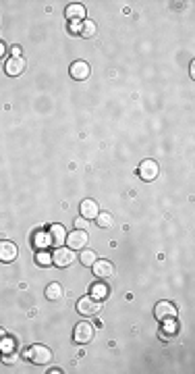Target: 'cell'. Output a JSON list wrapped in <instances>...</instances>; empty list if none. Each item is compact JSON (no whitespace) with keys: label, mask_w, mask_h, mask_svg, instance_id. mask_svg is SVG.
Segmentation results:
<instances>
[{"label":"cell","mask_w":195,"mask_h":374,"mask_svg":"<svg viewBox=\"0 0 195 374\" xmlns=\"http://www.w3.org/2000/svg\"><path fill=\"white\" fill-rule=\"evenodd\" d=\"M25 358H27L29 362H34L36 366H46V364H50V362H52V352H50V347L40 345V343H38V345L27 347Z\"/></svg>","instance_id":"6da1fadb"},{"label":"cell","mask_w":195,"mask_h":374,"mask_svg":"<svg viewBox=\"0 0 195 374\" xmlns=\"http://www.w3.org/2000/svg\"><path fill=\"white\" fill-rule=\"evenodd\" d=\"M100 310H102V301L93 299L91 295L81 297L77 301V312H79L81 316H98V314H100Z\"/></svg>","instance_id":"7a4b0ae2"},{"label":"cell","mask_w":195,"mask_h":374,"mask_svg":"<svg viewBox=\"0 0 195 374\" xmlns=\"http://www.w3.org/2000/svg\"><path fill=\"white\" fill-rule=\"evenodd\" d=\"M154 316H156V320L158 322H166V320H175L177 318V308H175V303H170V301H158L156 303V308H154Z\"/></svg>","instance_id":"3957f363"},{"label":"cell","mask_w":195,"mask_h":374,"mask_svg":"<svg viewBox=\"0 0 195 374\" xmlns=\"http://www.w3.org/2000/svg\"><path fill=\"white\" fill-rule=\"evenodd\" d=\"M75 262V249H71V247H56L54 249V254H52V264H56V266H60V268H67V266H71Z\"/></svg>","instance_id":"277c9868"},{"label":"cell","mask_w":195,"mask_h":374,"mask_svg":"<svg viewBox=\"0 0 195 374\" xmlns=\"http://www.w3.org/2000/svg\"><path fill=\"white\" fill-rule=\"evenodd\" d=\"M91 339H93V326H91L89 322L81 320V322L75 326V331H73V341L79 343V345H85V343H89Z\"/></svg>","instance_id":"5b68a950"},{"label":"cell","mask_w":195,"mask_h":374,"mask_svg":"<svg viewBox=\"0 0 195 374\" xmlns=\"http://www.w3.org/2000/svg\"><path fill=\"white\" fill-rule=\"evenodd\" d=\"M139 177H141V181H145V183H150V181H154L158 175H160V167H158V162L156 160H152V158H148V160H143L141 165H139Z\"/></svg>","instance_id":"8992f818"},{"label":"cell","mask_w":195,"mask_h":374,"mask_svg":"<svg viewBox=\"0 0 195 374\" xmlns=\"http://www.w3.org/2000/svg\"><path fill=\"white\" fill-rule=\"evenodd\" d=\"M91 268H93V274L100 278V280L102 278H110L114 274V264L110 260H95L91 264Z\"/></svg>","instance_id":"52a82bcc"},{"label":"cell","mask_w":195,"mask_h":374,"mask_svg":"<svg viewBox=\"0 0 195 374\" xmlns=\"http://www.w3.org/2000/svg\"><path fill=\"white\" fill-rule=\"evenodd\" d=\"M19 256V247L13 241H0V262H13Z\"/></svg>","instance_id":"ba28073f"},{"label":"cell","mask_w":195,"mask_h":374,"mask_svg":"<svg viewBox=\"0 0 195 374\" xmlns=\"http://www.w3.org/2000/svg\"><path fill=\"white\" fill-rule=\"evenodd\" d=\"M48 235H50V243H52L54 247H62L64 241H67V229H64L62 225H58V223L50 225Z\"/></svg>","instance_id":"9c48e42d"},{"label":"cell","mask_w":195,"mask_h":374,"mask_svg":"<svg viewBox=\"0 0 195 374\" xmlns=\"http://www.w3.org/2000/svg\"><path fill=\"white\" fill-rule=\"evenodd\" d=\"M87 239L89 237H87L85 231H77L75 229L73 233L67 235V241H64V243H67V247H71V249H83L87 245Z\"/></svg>","instance_id":"30bf717a"},{"label":"cell","mask_w":195,"mask_h":374,"mask_svg":"<svg viewBox=\"0 0 195 374\" xmlns=\"http://www.w3.org/2000/svg\"><path fill=\"white\" fill-rule=\"evenodd\" d=\"M89 65L85 60H75L73 65H71V77L73 79H77V81H85L87 77H89Z\"/></svg>","instance_id":"8fae6325"},{"label":"cell","mask_w":195,"mask_h":374,"mask_svg":"<svg viewBox=\"0 0 195 374\" xmlns=\"http://www.w3.org/2000/svg\"><path fill=\"white\" fill-rule=\"evenodd\" d=\"M5 71L11 75V77H19L23 71H25V58L23 56H19V58H9L7 60V65H5Z\"/></svg>","instance_id":"7c38bea8"},{"label":"cell","mask_w":195,"mask_h":374,"mask_svg":"<svg viewBox=\"0 0 195 374\" xmlns=\"http://www.w3.org/2000/svg\"><path fill=\"white\" fill-rule=\"evenodd\" d=\"M64 17H67L69 21H85V7L79 5V3H73L67 7V11H64Z\"/></svg>","instance_id":"4fadbf2b"},{"label":"cell","mask_w":195,"mask_h":374,"mask_svg":"<svg viewBox=\"0 0 195 374\" xmlns=\"http://www.w3.org/2000/svg\"><path fill=\"white\" fill-rule=\"evenodd\" d=\"M79 210H81V216L87 218V221L95 218L98 212H100V208H98V202H93V200H83V202L79 204Z\"/></svg>","instance_id":"5bb4252c"},{"label":"cell","mask_w":195,"mask_h":374,"mask_svg":"<svg viewBox=\"0 0 195 374\" xmlns=\"http://www.w3.org/2000/svg\"><path fill=\"white\" fill-rule=\"evenodd\" d=\"M108 295H110V289H108L106 283H102V280H100V283H93V285H91V297H93V299L104 301Z\"/></svg>","instance_id":"9a60e30c"},{"label":"cell","mask_w":195,"mask_h":374,"mask_svg":"<svg viewBox=\"0 0 195 374\" xmlns=\"http://www.w3.org/2000/svg\"><path fill=\"white\" fill-rule=\"evenodd\" d=\"M98 34V25L93 23V21H81L79 23V36L81 38H85V40H89V38H93Z\"/></svg>","instance_id":"2e32d148"},{"label":"cell","mask_w":195,"mask_h":374,"mask_svg":"<svg viewBox=\"0 0 195 374\" xmlns=\"http://www.w3.org/2000/svg\"><path fill=\"white\" fill-rule=\"evenodd\" d=\"M95 221H98V227H100V229H110L112 223H114V218H112L110 212H98Z\"/></svg>","instance_id":"e0dca14e"},{"label":"cell","mask_w":195,"mask_h":374,"mask_svg":"<svg viewBox=\"0 0 195 374\" xmlns=\"http://www.w3.org/2000/svg\"><path fill=\"white\" fill-rule=\"evenodd\" d=\"M46 297H48L50 301H58V299L62 297V287H60V283H50V285L46 287Z\"/></svg>","instance_id":"ac0fdd59"},{"label":"cell","mask_w":195,"mask_h":374,"mask_svg":"<svg viewBox=\"0 0 195 374\" xmlns=\"http://www.w3.org/2000/svg\"><path fill=\"white\" fill-rule=\"evenodd\" d=\"M79 260H81V264H83V266H91V264L98 260V256H95L93 249L83 247V249H81V254H79Z\"/></svg>","instance_id":"d6986e66"},{"label":"cell","mask_w":195,"mask_h":374,"mask_svg":"<svg viewBox=\"0 0 195 374\" xmlns=\"http://www.w3.org/2000/svg\"><path fill=\"white\" fill-rule=\"evenodd\" d=\"M36 260H38L40 266H50V264H52V256L46 252V249H40L38 256H36Z\"/></svg>","instance_id":"ffe728a7"},{"label":"cell","mask_w":195,"mask_h":374,"mask_svg":"<svg viewBox=\"0 0 195 374\" xmlns=\"http://www.w3.org/2000/svg\"><path fill=\"white\" fill-rule=\"evenodd\" d=\"M36 245H38L40 249H44L46 245H50V235H44V233H38V235H36Z\"/></svg>","instance_id":"44dd1931"},{"label":"cell","mask_w":195,"mask_h":374,"mask_svg":"<svg viewBox=\"0 0 195 374\" xmlns=\"http://www.w3.org/2000/svg\"><path fill=\"white\" fill-rule=\"evenodd\" d=\"M17 360H19V354H17L15 349H11V352H7V354L3 356V362H5V364H9V366H11V364H15Z\"/></svg>","instance_id":"7402d4cb"},{"label":"cell","mask_w":195,"mask_h":374,"mask_svg":"<svg viewBox=\"0 0 195 374\" xmlns=\"http://www.w3.org/2000/svg\"><path fill=\"white\" fill-rule=\"evenodd\" d=\"M87 227H89V221H87V218H83V216L75 218V229H77V231H87Z\"/></svg>","instance_id":"603a6c76"},{"label":"cell","mask_w":195,"mask_h":374,"mask_svg":"<svg viewBox=\"0 0 195 374\" xmlns=\"http://www.w3.org/2000/svg\"><path fill=\"white\" fill-rule=\"evenodd\" d=\"M7 339H9V337H7V333H5L3 329H0V352H3V347H5V343H7Z\"/></svg>","instance_id":"cb8c5ba5"},{"label":"cell","mask_w":195,"mask_h":374,"mask_svg":"<svg viewBox=\"0 0 195 374\" xmlns=\"http://www.w3.org/2000/svg\"><path fill=\"white\" fill-rule=\"evenodd\" d=\"M11 52H13V54H15V58H19V56H21V52H23V50H21V46H13V50H11Z\"/></svg>","instance_id":"d4e9b609"},{"label":"cell","mask_w":195,"mask_h":374,"mask_svg":"<svg viewBox=\"0 0 195 374\" xmlns=\"http://www.w3.org/2000/svg\"><path fill=\"white\" fill-rule=\"evenodd\" d=\"M3 54H5V44L0 42V56H3Z\"/></svg>","instance_id":"484cf974"}]
</instances>
